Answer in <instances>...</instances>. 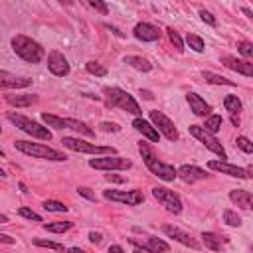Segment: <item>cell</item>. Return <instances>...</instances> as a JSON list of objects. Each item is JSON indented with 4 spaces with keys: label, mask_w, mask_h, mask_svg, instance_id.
<instances>
[{
    "label": "cell",
    "mask_w": 253,
    "mask_h": 253,
    "mask_svg": "<svg viewBox=\"0 0 253 253\" xmlns=\"http://www.w3.org/2000/svg\"><path fill=\"white\" fill-rule=\"evenodd\" d=\"M101 128L107 130V132H109V130L117 132V130H119V125H115V123H101Z\"/></svg>",
    "instance_id": "44"
},
{
    "label": "cell",
    "mask_w": 253,
    "mask_h": 253,
    "mask_svg": "<svg viewBox=\"0 0 253 253\" xmlns=\"http://www.w3.org/2000/svg\"><path fill=\"white\" fill-rule=\"evenodd\" d=\"M36 101H38V95H30V93H12V95H6V103L12 105V107H18V109L30 107Z\"/></svg>",
    "instance_id": "20"
},
{
    "label": "cell",
    "mask_w": 253,
    "mask_h": 253,
    "mask_svg": "<svg viewBox=\"0 0 253 253\" xmlns=\"http://www.w3.org/2000/svg\"><path fill=\"white\" fill-rule=\"evenodd\" d=\"M186 101H188V105H190V111H192L194 115H198V117H208L210 111H211L210 103H206V99L200 97L198 93H188V95H186Z\"/></svg>",
    "instance_id": "19"
},
{
    "label": "cell",
    "mask_w": 253,
    "mask_h": 253,
    "mask_svg": "<svg viewBox=\"0 0 253 253\" xmlns=\"http://www.w3.org/2000/svg\"><path fill=\"white\" fill-rule=\"evenodd\" d=\"M237 51L245 57V61H249V59L253 57V45H251L249 42H239V43H237Z\"/></svg>",
    "instance_id": "38"
},
{
    "label": "cell",
    "mask_w": 253,
    "mask_h": 253,
    "mask_svg": "<svg viewBox=\"0 0 253 253\" xmlns=\"http://www.w3.org/2000/svg\"><path fill=\"white\" fill-rule=\"evenodd\" d=\"M71 227H73V221H49V223H43V229L51 231V233H63V231H69Z\"/></svg>",
    "instance_id": "28"
},
{
    "label": "cell",
    "mask_w": 253,
    "mask_h": 253,
    "mask_svg": "<svg viewBox=\"0 0 253 253\" xmlns=\"http://www.w3.org/2000/svg\"><path fill=\"white\" fill-rule=\"evenodd\" d=\"M208 168L210 170H215V172H221V174H227V176H233V178H251V168H239L235 164H229L225 160H210L208 162Z\"/></svg>",
    "instance_id": "12"
},
{
    "label": "cell",
    "mask_w": 253,
    "mask_h": 253,
    "mask_svg": "<svg viewBox=\"0 0 253 253\" xmlns=\"http://www.w3.org/2000/svg\"><path fill=\"white\" fill-rule=\"evenodd\" d=\"M89 166L95 170H126L132 166L128 158H123L119 154H109V156H97L89 160Z\"/></svg>",
    "instance_id": "8"
},
{
    "label": "cell",
    "mask_w": 253,
    "mask_h": 253,
    "mask_svg": "<svg viewBox=\"0 0 253 253\" xmlns=\"http://www.w3.org/2000/svg\"><path fill=\"white\" fill-rule=\"evenodd\" d=\"M105 28H107V30H111V32H113V34H115L117 38H123V32H119V30H117L115 26H111V24H105Z\"/></svg>",
    "instance_id": "48"
},
{
    "label": "cell",
    "mask_w": 253,
    "mask_h": 253,
    "mask_svg": "<svg viewBox=\"0 0 253 253\" xmlns=\"http://www.w3.org/2000/svg\"><path fill=\"white\" fill-rule=\"evenodd\" d=\"M202 239H204L206 247L211 249V251H221V247L227 243L225 237H221V235H217V233H211V231H204V233H202Z\"/></svg>",
    "instance_id": "24"
},
{
    "label": "cell",
    "mask_w": 253,
    "mask_h": 253,
    "mask_svg": "<svg viewBox=\"0 0 253 253\" xmlns=\"http://www.w3.org/2000/svg\"><path fill=\"white\" fill-rule=\"evenodd\" d=\"M12 49L18 57H22L28 63H40L45 57L43 45L32 38H28V36H22V34L12 38Z\"/></svg>",
    "instance_id": "1"
},
{
    "label": "cell",
    "mask_w": 253,
    "mask_h": 253,
    "mask_svg": "<svg viewBox=\"0 0 253 253\" xmlns=\"http://www.w3.org/2000/svg\"><path fill=\"white\" fill-rule=\"evenodd\" d=\"M109 253H125V249L121 245H111L109 247Z\"/></svg>",
    "instance_id": "49"
},
{
    "label": "cell",
    "mask_w": 253,
    "mask_h": 253,
    "mask_svg": "<svg viewBox=\"0 0 253 253\" xmlns=\"http://www.w3.org/2000/svg\"><path fill=\"white\" fill-rule=\"evenodd\" d=\"M241 10H243V14H245L247 18H253V12H251L249 8H241Z\"/></svg>",
    "instance_id": "52"
},
{
    "label": "cell",
    "mask_w": 253,
    "mask_h": 253,
    "mask_svg": "<svg viewBox=\"0 0 253 253\" xmlns=\"http://www.w3.org/2000/svg\"><path fill=\"white\" fill-rule=\"evenodd\" d=\"M32 241H34V245H38V247H45V249H53V251H61V253H65V251H67V249L63 247V243H55V241H49V239L34 237Z\"/></svg>",
    "instance_id": "31"
},
{
    "label": "cell",
    "mask_w": 253,
    "mask_h": 253,
    "mask_svg": "<svg viewBox=\"0 0 253 253\" xmlns=\"http://www.w3.org/2000/svg\"><path fill=\"white\" fill-rule=\"evenodd\" d=\"M136 249H142V251H150V253H166L170 249V245L158 237H144V239H136V237H130L128 239Z\"/></svg>",
    "instance_id": "13"
},
{
    "label": "cell",
    "mask_w": 253,
    "mask_h": 253,
    "mask_svg": "<svg viewBox=\"0 0 253 253\" xmlns=\"http://www.w3.org/2000/svg\"><path fill=\"white\" fill-rule=\"evenodd\" d=\"M140 95H142V97H144V99H148V101H150V99H152V93H150V91H146V89H144V91H142V89H140Z\"/></svg>",
    "instance_id": "50"
},
{
    "label": "cell",
    "mask_w": 253,
    "mask_h": 253,
    "mask_svg": "<svg viewBox=\"0 0 253 253\" xmlns=\"http://www.w3.org/2000/svg\"><path fill=\"white\" fill-rule=\"evenodd\" d=\"M221 117L219 115H210L208 119H206V125H204V130H208L210 134H215L219 128H221Z\"/></svg>",
    "instance_id": "30"
},
{
    "label": "cell",
    "mask_w": 253,
    "mask_h": 253,
    "mask_svg": "<svg viewBox=\"0 0 253 253\" xmlns=\"http://www.w3.org/2000/svg\"><path fill=\"white\" fill-rule=\"evenodd\" d=\"M0 178H6V172H4L2 168H0Z\"/></svg>",
    "instance_id": "55"
},
{
    "label": "cell",
    "mask_w": 253,
    "mask_h": 253,
    "mask_svg": "<svg viewBox=\"0 0 253 253\" xmlns=\"http://www.w3.org/2000/svg\"><path fill=\"white\" fill-rule=\"evenodd\" d=\"M85 69L91 73V75H97V77H105L107 75V67L97 63V61H87L85 63Z\"/></svg>",
    "instance_id": "33"
},
{
    "label": "cell",
    "mask_w": 253,
    "mask_h": 253,
    "mask_svg": "<svg viewBox=\"0 0 253 253\" xmlns=\"http://www.w3.org/2000/svg\"><path fill=\"white\" fill-rule=\"evenodd\" d=\"M125 63L138 69V71H150L152 69V63L146 57H140V55H125Z\"/></svg>",
    "instance_id": "25"
},
{
    "label": "cell",
    "mask_w": 253,
    "mask_h": 253,
    "mask_svg": "<svg viewBox=\"0 0 253 253\" xmlns=\"http://www.w3.org/2000/svg\"><path fill=\"white\" fill-rule=\"evenodd\" d=\"M190 134L194 136V138H198L208 150H211L213 154H217L221 160L225 158V150H223V146H221V142L213 136V134H210L208 130H204V126H198V125H190Z\"/></svg>",
    "instance_id": "9"
},
{
    "label": "cell",
    "mask_w": 253,
    "mask_h": 253,
    "mask_svg": "<svg viewBox=\"0 0 253 253\" xmlns=\"http://www.w3.org/2000/svg\"><path fill=\"white\" fill-rule=\"evenodd\" d=\"M0 243L12 245V243H16V239H14V237H10V235H6V233H0Z\"/></svg>",
    "instance_id": "47"
},
{
    "label": "cell",
    "mask_w": 253,
    "mask_h": 253,
    "mask_svg": "<svg viewBox=\"0 0 253 253\" xmlns=\"http://www.w3.org/2000/svg\"><path fill=\"white\" fill-rule=\"evenodd\" d=\"M132 126L138 130V132H142L150 142H158V138H160V134H158V130L148 123V121H144V119H140V117H136L134 121H132Z\"/></svg>",
    "instance_id": "21"
},
{
    "label": "cell",
    "mask_w": 253,
    "mask_h": 253,
    "mask_svg": "<svg viewBox=\"0 0 253 253\" xmlns=\"http://www.w3.org/2000/svg\"><path fill=\"white\" fill-rule=\"evenodd\" d=\"M229 200L239 206L241 210H251V204H253V194L249 190H231L229 192Z\"/></svg>",
    "instance_id": "22"
},
{
    "label": "cell",
    "mask_w": 253,
    "mask_h": 253,
    "mask_svg": "<svg viewBox=\"0 0 253 253\" xmlns=\"http://www.w3.org/2000/svg\"><path fill=\"white\" fill-rule=\"evenodd\" d=\"M103 93H105V99H107V105L109 107H117L121 111H126L130 115H136V117L142 113L140 107H138V103L132 99V95H128L121 87H105Z\"/></svg>",
    "instance_id": "4"
},
{
    "label": "cell",
    "mask_w": 253,
    "mask_h": 253,
    "mask_svg": "<svg viewBox=\"0 0 253 253\" xmlns=\"http://www.w3.org/2000/svg\"><path fill=\"white\" fill-rule=\"evenodd\" d=\"M89 6H91V8H95V10H99L101 14H107V12H109L107 4H105V2H101V0H89Z\"/></svg>",
    "instance_id": "41"
},
{
    "label": "cell",
    "mask_w": 253,
    "mask_h": 253,
    "mask_svg": "<svg viewBox=\"0 0 253 253\" xmlns=\"http://www.w3.org/2000/svg\"><path fill=\"white\" fill-rule=\"evenodd\" d=\"M223 221H225L227 225H231V227H239V225H241V217H239L237 211H233V210H225V211H223Z\"/></svg>",
    "instance_id": "36"
},
{
    "label": "cell",
    "mask_w": 253,
    "mask_h": 253,
    "mask_svg": "<svg viewBox=\"0 0 253 253\" xmlns=\"http://www.w3.org/2000/svg\"><path fill=\"white\" fill-rule=\"evenodd\" d=\"M0 156H4V152H2V150H0Z\"/></svg>",
    "instance_id": "57"
},
{
    "label": "cell",
    "mask_w": 253,
    "mask_h": 253,
    "mask_svg": "<svg viewBox=\"0 0 253 253\" xmlns=\"http://www.w3.org/2000/svg\"><path fill=\"white\" fill-rule=\"evenodd\" d=\"M43 210H47V211H57V213H65V211H67V206L61 204V202H57V200H45V202H43Z\"/></svg>",
    "instance_id": "34"
},
{
    "label": "cell",
    "mask_w": 253,
    "mask_h": 253,
    "mask_svg": "<svg viewBox=\"0 0 253 253\" xmlns=\"http://www.w3.org/2000/svg\"><path fill=\"white\" fill-rule=\"evenodd\" d=\"M63 146L75 152H87V154H97V156H109V154H117L115 146H101V144H93L81 138H73V136H63L61 138Z\"/></svg>",
    "instance_id": "6"
},
{
    "label": "cell",
    "mask_w": 253,
    "mask_h": 253,
    "mask_svg": "<svg viewBox=\"0 0 253 253\" xmlns=\"http://www.w3.org/2000/svg\"><path fill=\"white\" fill-rule=\"evenodd\" d=\"M176 176H178L180 180L188 182V184H194V182H198V180L208 178L206 170H202V168H198V166H192V164H184V166H180V168L176 170Z\"/></svg>",
    "instance_id": "16"
},
{
    "label": "cell",
    "mask_w": 253,
    "mask_h": 253,
    "mask_svg": "<svg viewBox=\"0 0 253 253\" xmlns=\"http://www.w3.org/2000/svg\"><path fill=\"white\" fill-rule=\"evenodd\" d=\"M132 34H134L136 40H142V42H156L160 38V30L156 26L148 24V22H138L134 26Z\"/></svg>",
    "instance_id": "15"
},
{
    "label": "cell",
    "mask_w": 253,
    "mask_h": 253,
    "mask_svg": "<svg viewBox=\"0 0 253 253\" xmlns=\"http://www.w3.org/2000/svg\"><path fill=\"white\" fill-rule=\"evenodd\" d=\"M107 182H115V184H123L125 178L123 176H115V174H107Z\"/></svg>",
    "instance_id": "46"
},
{
    "label": "cell",
    "mask_w": 253,
    "mask_h": 253,
    "mask_svg": "<svg viewBox=\"0 0 253 253\" xmlns=\"http://www.w3.org/2000/svg\"><path fill=\"white\" fill-rule=\"evenodd\" d=\"M162 231L168 235V237H172V239H176V241H180L182 245H188V247H192V249H198L200 247V243L190 235V233H186V231H182L180 227H174V225H164L162 227Z\"/></svg>",
    "instance_id": "17"
},
{
    "label": "cell",
    "mask_w": 253,
    "mask_h": 253,
    "mask_svg": "<svg viewBox=\"0 0 253 253\" xmlns=\"http://www.w3.org/2000/svg\"><path fill=\"white\" fill-rule=\"evenodd\" d=\"M6 117H8V121H10V123H14L20 130H24V132L32 134L34 138H40V140H49V138H51V132L47 130V126H42L40 123H36V121H32V119H28V117H24V115L8 113Z\"/></svg>",
    "instance_id": "5"
},
{
    "label": "cell",
    "mask_w": 253,
    "mask_h": 253,
    "mask_svg": "<svg viewBox=\"0 0 253 253\" xmlns=\"http://www.w3.org/2000/svg\"><path fill=\"white\" fill-rule=\"evenodd\" d=\"M67 253H85L83 249H79V247H69L67 249Z\"/></svg>",
    "instance_id": "51"
},
{
    "label": "cell",
    "mask_w": 253,
    "mask_h": 253,
    "mask_svg": "<svg viewBox=\"0 0 253 253\" xmlns=\"http://www.w3.org/2000/svg\"><path fill=\"white\" fill-rule=\"evenodd\" d=\"M186 43H188L194 51H204V40H202L200 36H196V34H188V36H186Z\"/></svg>",
    "instance_id": "35"
},
{
    "label": "cell",
    "mask_w": 253,
    "mask_h": 253,
    "mask_svg": "<svg viewBox=\"0 0 253 253\" xmlns=\"http://www.w3.org/2000/svg\"><path fill=\"white\" fill-rule=\"evenodd\" d=\"M8 75H12V73H8L6 69H0V77H8Z\"/></svg>",
    "instance_id": "53"
},
{
    "label": "cell",
    "mask_w": 253,
    "mask_h": 253,
    "mask_svg": "<svg viewBox=\"0 0 253 253\" xmlns=\"http://www.w3.org/2000/svg\"><path fill=\"white\" fill-rule=\"evenodd\" d=\"M168 32V38H170V42H172V45L178 49V51H184V42H182V38H180V34L174 30V28H168L166 30Z\"/></svg>",
    "instance_id": "37"
},
{
    "label": "cell",
    "mask_w": 253,
    "mask_h": 253,
    "mask_svg": "<svg viewBox=\"0 0 253 253\" xmlns=\"http://www.w3.org/2000/svg\"><path fill=\"white\" fill-rule=\"evenodd\" d=\"M223 107H225V111H229L231 115H235V113L241 111V101L237 99V95H227L223 99Z\"/></svg>",
    "instance_id": "32"
},
{
    "label": "cell",
    "mask_w": 253,
    "mask_h": 253,
    "mask_svg": "<svg viewBox=\"0 0 253 253\" xmlns=\"http://www.w3.org/2000/svg\"><path fill=\"white\" fill-rule=\"evenodd\" d=\"M0 132H2V128H0Z\"/></svg>",
    "instance_id": "58"
},
{
    "label": "cell",
    "mask_w": 253,
    "mask_h": 253,
    "mask_svg": "<svg viewBox=\"0 0 253 253\" xmlns=\"http://www.w3.org/2000/svg\"><path fill=\"white\" fill-rule=\"evenodd\" d=\"M200 18L206 22V24H210V26H215V18L208 12V10H200Z\"/></svg>",
    "instance_id": "43"
},
{
    "label": "cell",
    "mask_w": 253,
    "mask_h": 253,
    "mask_svg": "<svg viewBox=\"0 0 253 253\" xmlns=\"http://www.w3.org/2000/svg\"><path fill=\"white\" fill-rule=\"evenodd\" d=\"M138 152H140L144 164L148 166V170H150L154 176H158V178L164 180V182H172V180L176 178V170H174V166L160 162V160L156 158V154L152 152V148H150L146 142H138Z\"/></svg>",
    "instance_id": "2"
},
{
    "label": "cell",
    "mask_w": 253,
    "mask_h": 253,
    "mask_svg": "<svg viewBox=\"0 0 253 253\" xmlns=\"http://www.w3.org/2000/svg\"><path fill=\"white\" fill-rule=\"evenodd\" d=\"M14 146H16L20 152H24V154H28V156H32V158H43V160H53V162H63V160H67V156H65L63 152H59V150H55V148H51V146H47V144H42V142L16 140Z\"/></svg>",
    "instance_id": "3"
},
{
    "label": "cell",
    "mask_w": 253,
    "mask_h": 253,
    "mask_svg": "<svg viewBox=\"0 0 253 253\" xmlns=\"http://www.w3.org/2000/svg\"><path fill=\"white\" fill-rule=\"evenodd\" d=\"M148 117H150V121H152V125H154V128L158 130V134H164L170 142H176L178 138H180V134H178V128H176V125L162 113V111H150L148 113Z\"/></svg>",
    "instance_id": "7"
},
{
    "label": "cell",
    "mask_w": 253,
    "mask_h": 253,
    "mask_svg": "<svg viewBox=\"0 0 253 253\" xmlns=\"http://www.w3.org/2000/svg\"><path fill=\"white\" fill-rule=\"evenodd\" d=\"M132 253H144V251H142V249H134Z\"/></svg>",
    "instance_id": "56"
},
{
    "label": "cell",
    "mask_w": 253,
    "mask_h": 253,
    "mask_svg": "<svg viewBox=\"0 0 253 253\" xmlns=\"http://www.w3.org/2000/svg\"><path fill=\"white\" fill-rule=\"evenodd\" d=\"M0 223H8V217L4 213H0Z\"/></svg>",
    "instance_id": "54"
},
{
    "label": "cell",
    "mask_w": 253,
    "mask_h": 253,
    "mask_svg": "<svg viewBox=\"0 0 253 253\" xmlns=\"http://www.w3.org/2000/svg\"><path fill=\"white\" fill-rule=\"evenodd\" d=\"M103 196L111 202H121L126 206H138L144 202V194L140 190H105Z\"/></svg>",
    "instance_id": "10"
},
{
    "label": "cell",
    "mask_w": 253,
    "mask_h": 253,
    "mask_svg": "<svg viewBox=\"0 0 253 253\" xmlns=\"http://www.w3.org/2000/svg\"><path fill=\"white\" fill-rule=\"evenodd\" d=\"M42 121H43L47 126H53V128H67V119H63V117H57V115L42 113Z\"/></svg>",
    "instance_id": "26"
},
{
    "label": "cell",
    "mask_w": 253,
    "mask_h": 253,
    "mask_svg": "<svg viewBox=\"0 0 253 253\" xmlns=\"http://www.w3.org/2000/svg\"><path fill=\"white\" fill-rule=\"evenodd\" d=\"M202 77H204L208 83H213V85H229V87L235 85V81L225 79V77H221V75H217V73H211V71H202Z\"/></svg>",
    "instance_id": "27"
},
{
    "label": "cell",
    "mask_w": 253,
    "mask_h": 253,
    "mask_svg": "<svg viewBox=\"0 0 253 253\" xmlns=\"http://www.w3.org/2000/svg\"><path fill=\"white\" fill-rule=\"evenodd\" d=\"M77 194L83 196V198H87V200H91V202H95V194H93L91 188H87V186H79V188H77Z\"/></svg>",
    "instance_id": "42"
},
{
    "label": "cell",
    "mask_w": 253,
    "mask_h": 253,
    "mask_svg": "<svg viewBox=\"0 0 253 253\" xmlns=\"http://www.w3.org/2000/svg\"><path fill=\"white\" fill-rule=\"evenodd\" d=\"M221 63H223L225 67H229V69H233V71L245 75V77H251V75H253V67H251V63L245 61V59H237V57H233V55H223V57H221Z\"/></svg>",
    "instance_id": "18"
},
{
    "label": "cell",
    "mask_w": 253,
    "mask_h": 253,
    "mask_svg": "<svg viewBox=\"0 0 253 253\" xmlns=\"http://www.w3.org/2000/svg\"><path fill=\"white\" fill-rule=\"evenodd\" d=\"M47 69H49L53 75H57V77H65V75L69 73L67 57H65L61 51H57V49L49 51V55H47Z\"/></svg>",
    "instance_id": "14"
},
{
    "label": "cell",
    "mask_w": 253,
    "mask_h": 253,
    "mask_svg": "<svg viewBox=\"0 0 253 253\" xmlns=\"http://www.w3.org/2000/svg\"><path fill=\"white\" fill-rule=\"evenodd\" d=\"M30 85H32L30 77H16V75L0 77V89H24Z\"/></svg>",
    "instance_id": "23"
},
{
    "label": "cell",
    "mask_w": 253,
    "mask_h": 253,
    "mask_svg": "<svg viewBox=\"0 0 253 253\" xmlns=\"http://www.w3.org/2000/svg\"><path fill=\"white\" fill-rule=\"evenodd\" d=\"M18 213H20L22 217H26V219H32V221H42L40 213H36V211H34V210H30V208H20V210H18Z\"/></svg>",
    "instance_id": "40"
},
{
    "label": "cell",
    "mask_w": 253,
    "mask_h": 253,
    "mask_svg": "<svg viewBox=\"0 0 253 253\" xmlns=\"http://www.w3.org/2000/svg\"><path fill=\"white\" fill-rule=\"evenodd\" d=\"M152 196H154L170 213H180V211H182V200H180V196L174 194L172 190L156 186V188H152Z\"/></svg>",
    "instance_id": "11"
},
{
    "label": "cell",
    "mask_w": 253,
    "mask_h": 253,
    "mask_svg": "<svg viewBox=\"0 0 253 253\" xmlns=\"http://www.w3.org/2000/svg\"><path fill=\"white\" fill-rule=\"evenodd\" d=\"M101 239H103V235L99 231H89V241L91 243H101Z\"/></svg>",
    "instance_id": "45"
},
{
    "label": "cell",
    "mask_w": 253,
    "mask_h": 253,
    "mask_svg": "<svg viewBox=\"0 0 253 253\" xmlns=\"http://www.w3.org/2000/svg\"><path fill=\"white\" fill-rule=\"evenodd\" d=\"M67 128H73V130H77V132H81L85 136H93L95 134L93 128H89L83 121H77V119H67Z\"/></svg>",
    "instance_id": "29"
},
{
    "label": "cell",
    "mask_w": 253,
    "mask_h": 253,
    "mask_svg": "<svg viewBox=\"0 0 253 253\" xmlns=\"http://www.w3.org/2000/svg\"><path fill=\"white\" fill-rule=\"evenodd\" d=\"M237 148H241L245 154H251L253 152V142L247 138V136H237Z\"/></svg>",
    "instance_id": "39"
}]
</instances>
